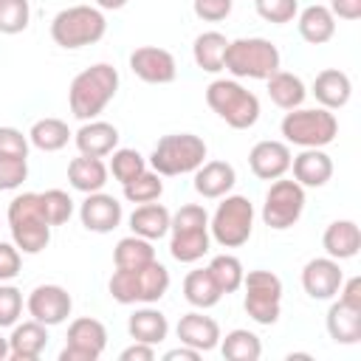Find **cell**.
<instances>
[{"label":"cell","mask_w":361,"mask_h":361,"mask_svg":"<svg viewBox=\"0 0 361 361\" xmlns=\"http://www.w3.org/2000/svg\"><path fill=\"white\" fill-rule=\"evenodd\" d=\"M254 8L265 23L285 25L299 14V0H254Z\"/></svg>","instance_id":"cell-42"},{"label":"cell","mask_w":361,"mask_h":361,"mask_svg":"<svg viewBox=\"0 0 361 361\" xmlns=\"http://www.w3.org/2000/svg\"><path fill=\"white\" fill-rule=\"evenodd\" d=\"M338 299L353 305V307H361V276H350L341 282L338 288Z\"/></svg>","instance_id":"cell-49"},{"label":"cell","mask_w":361,"mask_h":361,"mask_svg":"<svg viewBox=\"0 0 361 361\" xmlns=\"http://www.w3.org/2000/svg\"><path fill=\"white\" fill-rule=\"evenodd\" d=\"M127 333L133 341H144V344H161L169 333V322L158 307H138L130 319H127Z\"/></svg>","instance_id":"cell-30"},{"label":"cell","mask_w":361,"mask_h":361,"mask_svg":"<svg viewBox=\"0 0 361 361\" xmlns=\"http://www.w3.org/2000/svg\"><path fill=\"white\" fill-rule=\"evenodd\" d=\"M116 90H118V71L113 65L96 62L85 68L82 73L73 76L68 87V104H71L73 118L79 121L96 118L116 99Z\"/></svg>","instance_id":"cell-1"},{"label":"cell","mask_w":361,"mask_h":361,"mask_svg":"<svg viewBox=\"0 0 361 361\" xmlns=\"http://www.w3.org/2000/svg\"><path fill=\"white\" fill-rule=\"evenodd\" d=\"M231 6L234 0H192V8L195 14L203 20V23H220L231 14Z\"/></svg>","instance_id":"cell-46"},{"label":"cell","mask_w":361,"mask_h":361,"mask_svg":"<svg viewBox=\"0 0 361 361\" xmlns=\"http://www.w3.org/2000/svg\"><path fill=\"white\" fill-rule=\"evenodd\" d=\"M25 307H28V316L37 319L39 324L56 327V324H62L71 316L73 299H71V293L62 285H37L28 293Z\"/></svg>","instance_id":"cell-14"},{"label":"cell","mask_w":361,"mask_h":361,"mask_svg":"<svg viewBox=\"0 0 361 361\" xmlns=\"http://www.w3.org/2000/svg\"><path fill=\"white\" fill-rule=\"evenodd\" d=\"M206 141L195 133H169L164 135L152 155H149V166L152 172H158L161 178H175V175H186L195 172L203 161H206Z\"/></svg>","instance_id":"cell-6"},{"label":"cell","mask_w":361,"mask_h":361,"mask_svg":"<svg viewBox=\"0 0 361 361\" xmlns=\"http://www.w3.org/2000/svg\"><path fill=\"white\" fill-rule=\"evenodd\" d=\"M118 358L121 361H152L155 358V347L152 344H144V341H133L130 347L121 350Z\"/></svg>","instance_id":"cell-50"},{"label":"cell","mask_w":361,"mask_h":361,"mask_svg":"<svg viewBox=\"0 0 361 361\" xmlns=\"http://www.w3.org/2000/svg\"><path fill=\"white\" fill-rule=\"evenodd\" d=\"M220 353L228 361H257L262 355V341L257 333L245 327H234L226 336H220Z\"/></svg>","instance_id":"cell-34"},{"label":"cell","mask_w":361,"mask_h":361,"mask_svg":"<svg viewBox=\"0 0 361 361\" xmlns=\"http://www.w3.org/2000/svg\"><path fill=\"white\" fill-rule=\"evenodd\" d=\"M164 358H166V361H178V358H180V361H183V358H186V361H197V358H200V353H197L195 347L180 344V347H175V350H166V353H164Z\"/></svg>","instance_id":"cell-51"},{"label":"cell","mask_w":361,"mask_h":361,"mask_svg":"<svg viewBox=\"0 0 361 361\" xmlns=\"http://www.w3.org/2000/svg\"><path fill=\"white\" fill-rule=\"evenodd\" d=\"M302 212H305V186L288 178H276L265 192L262 223L274 231H285L299 223Z\"/></svg>","instance_id":"cell-12"},{"label":"cell","mask_w":361,"mask_h":361,"mask_svg":"<svg viewBox=\"0 0 361 361\" xmlns=\"http://www.w3.org/2000/svg\"><path fill=\"white\" fill-rule=\"evenodd\" d=\"M341 282H344V271L333 257H316L302 268V288L310 299H319V302L333 299Z\"/></svg>","instance_id":"cell-16"},{"label":"cell","mask_w":361,"mask_h":361,"mask_svg":"<svg viewBox=\"0 0 361 361\" xmlns=\"http://www.w3.org/2000/svg\"><path fill=\"white\" fill-rule=\"evenodd\" d=\"M96 3V8H102V11H116V8H124L127 6V0H93Z\"/></svg>","instance_id":"cell-52"},{"label":"cell","mask_w":361,"mask_h":361,"mask_svg":"<svg viewBox=\"0 0 361 361\" xmlns=\"http://www.w3.org/2000/svg\"><path fill=\"white\" fill-rule=\"evenodd\" d=\"M243 288H245V299H243L245 313L257 324H268V327L276 324L282 313V279L274 271L257 268L243 276Z\"/></svg>","instance_id":"cell-11"},{"label":"cell","mask_w":361,"mask_h":361,"mask_svg":"<svg viewBox=\"0 0 361 361\" xmlns=\"http://www.w3.org/2000/svg\"><path fill=\"white\" fill-rule=\"evenodd\" d=\"M290 147L285 141H274V138H265V141H257L248 152V166L251 172L259 178V180H276L282 178L288 169H290Z\"/></svg>","instance_id":"cell-17"},{"label":"cell","mask_w":361,"mask_h":361,"mask_svg":"<svg viewBox=\"0 0 361 361\" xmlns=\"http://www.w3.org/2000/svg\"><path fill=\"white\" fill-rule=\"evenodd\" d=\"M226 48H228V39L226 34L220 31H203L195 37V45H192V56H195V65L206 73H220L223 71V59H226Z\"/></svg>","instance_id":"cell-32"},{"label":"cell","mask_w":361,"mask_h":361,"mask_svg":"<svg viewBox=\"0 0 361 361\" xmlns=\"http://www.w3.org/2000/svg\"><path fill=\"white\" fill-rule=\"evenodd\" d=\"M206 268H209V274L217 282V288H220L223 296H228V293H234V290L243 288L245 271H243V262L234 254H217V257H212V262Z\"/></svg>","instance_id":"cell-37"},{"label":"cell","mask_w":361,"mask_h":361,"mask_svg":"<svg viewBox=\"0 0 361 361\" xmlns=\"http://www.w3.org/2000/svg\"><path fill=\"white\" fill-rule=\"evenodd\" d=\"M310 93L316 96L319 107L338 110V107H344V104L350 102V96H353V82H350V76H347L344 71H338V68H324V71L316 73Z\"/></svg>","instance_id":"cell-23"},{"label":"cell","mask_w":361,"mask_h":361,"mask_svg":"<svg viewBox=\"0 0 361 361\" xmlns=\"http://www.w3.org/2000/svg\"><path fill=\"white\" fill-rule=\"evenodd\" d=\"M327 8L338 20H358L361 17V0H330Z\"/></svg>","instance_id":"cell-48"},{"label":"cell","mask_w":361,"mask_h":361,"mask_svg":"<svg viewBox=\"0 0 361 361\" xmlns=\"http://www.w3.org/2000/svg\"><path fill=\"white\" fill-rule=\"evenodd\" d=\"M104 31H107V20L96 6H71L51 20V39L65 51H76L99 42Z\"/></svg>","instance_id":"cell-7"},{"label":"cell","mask_w":361,"mask_h":361,"mask_svg":"<svg viewBox=\"0 0 361 361\" xmlns=\"http://www.w3.org/2000/svg\"><path fill=\"white\" fill-rule=\"evenodd\" d=\"M206 104L234 130H248L259 118V99L237 79H214L206 87Z\"/></svg>","instance_id":"cell-8"},{"label":"cell","mask_w":361,"mask_h":361,"mask_svg":"<svg viewBox=\"0 0 361 361\" xmlns=\"http://www.w3.org/2000/svg\"><path fill=\"white\" fill-rule=\"evenodd\" d=\"M161 195H164V180H161L158 172H149V169H144L130 183H124V197L130 203H152Z\"/></svg>","instance_id":"cell-39"},{"label":"cell","mask_w":361,"mask_h":361,"mask_svg":"<svg viewBox=\"0 0 361 361\" xmlns=\"http://www.w3.org/2000/svg\"><path fill=\"white\" fill-rule=\"evenodd\" d=\"M155 259V248H152V240H144L138 234H130V237H121L113 248V262L116 268H141L147 262Z\"/></svg>","instance_id":"cell-36"},{"label":"cell","mask_w":361,"mask_h":361,"mask_svg":"<svg viewBox=\"0 0 361 361\" xmlns=\"http://www.w3.org/2000/svg\"><path fill=\"white\" fill-rule=\"evenodd\" d=\"M183 299L192 307H197V310L214 307L223 299V293H220L217 282L212 279L209 268H195V271L186 274V279H183Z\"/></svg>","instance_id":"cell-33"},{"label":"cell","mask_w":361,"mask_h":361,"mask_svg":"<svg viewBox=\"0 0 361 361\" xmlns=\"http://www.w3.org/2000/svg\"><path fill=\"white\" fill-rule=\"evenodd\" d=\"M25 178H28V158L0 155V192L20 189Z\"/></svg>","instance_id":"cell-43"},{"label":"cell","mask_w":361,"mask_h":361,"mask_svg":"<svg viewBox=\"0 0 361 361\" xmlns=\"http://www.w3.org/2000/svg\"><path fill=\"white\" fill-rule=\"evenodd\" d=\"M0 155L28 158V135H23L17 127H0Z\"/></svg>","instance_id":"cell-45"},{"label":"cell","mask_w":361,"mask_h":361,"mask_svg":"<svg viewBox=\"0 0 361 361\" xmlns=\"http://www.w3.org/2000/svg\"><path fill=\"white\" fill-rule=\"evenodd\" d=\"M107 290L118 305H152L169 290V271L158 259L141 268H116Z\"/></svg>","instance_id":"cell-2"},{"label":"cell","mask_w":361,"mask_h":361,"mask_svg":"<svg viewBox=\"0 0 361 361\" xmlns=\"http://www.w3.org/2000/svg\"><path fill=\"white\" fill-rule=\"evenodd\" d=\"M130 71L147 85H169L178 76L175 56L158 45H141L130 54Z\"/></svg>","instance_id":"cell-15"},{"label":"cell","mask_w":361,"mask_h":361,"mask_svg":"<svg viewBox=\"0 0 361 361\" xmlns=\"http://www.w3.org/2000/svg\"><path fill=\"white\" fill-rule=\"evenodd\" d=\"M327 333L336 344H358L361 341V307L347 302H333L327 310Z\"/></svg>","instance_id":"cell-28"},{"label":"cell","mask_w":361,"mask_h":361,"mask_svg":"<svg viewBox=\"0 0 361 361\" xmlns=\"http://www.w3.org/2000/svg\"><path fill=\"white\" fill-rule=\"evenodd\" d=\"M71 130H68V124L62 121V118H54V116H48V118H39V121H34L31 124V130H28V144H34L37 149H42V152H56V149H62L68 141H71Z\"/></svg>","instance_id":"cell-35"},{"label":"cell","mask_w":361,"mask_h":361,"mask_svg":"<svg viewBox=\"0 0 361 361\" xmlns=\"http://www.w3.org/2000/svg\"><path fill=\"white\" fill-rule=\"evenodd\" d=\"M296 28H299V37H302L305 42H310V45H324V42H330L333 34H336V17L330 14L327 6L313 3V6H307V8H302V11L296 14Z\"/></svg>","instance_id":"cell-26"},{"label":"cell","mask_w":361,"mask_h":361,"mask_svg":"<svg viewBox=\"0 0 361 361\" xmlns=\"http://www.w3.org/2000/svg\"><path fill=\"white\" fill-rule=\"evenodd\" d=\"M124 212H121V203L107 195V192H90L82 206H79V220L87 231H96V234H107L113 228H118Z\"/></svg>","instance_id":"cell-18"},{"label":"cell","mask_w":361,"mask_h":361,"mask_svg":"<svg viewBox=\"0 0 361 361\" xmlns=\"http://www.w3.org/2000/svg\"><path fill=\"white\" fill-rule=\"evenodd\" d=\"M237 183V172L228 161H203L195 169V192L206 200H217L228 195Z\"/></svg>","instance_id":"cell-22"},{"label":"cell","mask_w":361,"mask_h":361,"mask_svg":"<svg viewBox=\"0 0 361 361\" xmlns=\"http://www.w3.org/2000/svg\"><path fill=\"white\" fill-rule=\"evenodd\" d=\"M6 358H8V338L0 336V361H6Z\"/></svg>","instance_id":"cell-53"},{"label":"cell","mask_w":361,"mask_h":361,"mask_svg":"<svg viewBox=\"0 0 361 361\" xmlns=\"http://www.w3.org/2000/svg\"><path fill=\"white\" fill-rule=\"evenodd\" d=\"M14 245L23 254H39L51 243V223L42 214L39 192H23L8 203L6 212Z\"/></svg>","instance_id":"cell-4"},{"label":"cell","mask_w":361,"mask_h":361,"mask_svg":"<svg viewBox=\"0 0 361 361\" xmlns=\"http://www.w3.org/2000/svg\"><path fill=\"white\" fill-rule=\"evenodd\" d=\"M23 251L14 243H0V282H11L20 274Z\"/></svg>","instance_id":"cell-47"},{"label":"cell","mask_w":361,"mask_h":361,"mask_svg":"<svg viewBox=\"0 0 361 361\" xmlns=\"http://www.w3.org/2000/svg\"><path fill=\"white\" fill-rule=\"evenodd\" d=\"M290 169H293V180L299 186H310V189H319L333 178V161L319 147H307L299 155H293Z\"/></svg>","instance_id":"cell-21"},{"label":"cell","mask_w":361,"mask_h":361,"mask_svg":"<svg viewBox=\"0 0 361 361\" xmlns=\"http://www.w3.org/2000/svg\"><path fill=\"white\" fill-rule=\"evenodd\" d=\"M265 82H268V96H271V102L279 110H296V107H302V102L307 96V87H305V82L296 73L276 71Z\"/></svg>","instance_id":"cell-31"},{"label":"cell","mask_w":361,"mask_h":361,"mask_svg":"<svg viewBox=\"0 0 361 361\" xmlns=\"http://www.w3.org/2000/svg\"><path fill=\"white\" fill-rule=\"evenodd\" d=\"M254 231V203L245 195H223L209 217V234L223 248H240Z\"/></svg>","instance_id":"cell-10"},{"label":"cell","mask_w":361,"mask_h":361,"mask_svg":"<svg viewBox=\"0 0 361 361\" xmlns=\"http://www.w3.org/2000/svg\"><path fill=\"white\" fill-rule=\"evenodd\" d=\"M73 144H76L79 155L104 158L118 147V130L110 121L90 118V121H82V127L73 133Z\"/></svg>","instance_id":"cell-20"},{"label":"cell","mask_w":361,"mask_h":361,"mask_svg":"<svg viewBox=\"0 0 361 361\" xmlns=\"http://www.w3.org/2000/svg\"><path fill=\"white\" fill-rule=\"evenodd\" d=\"M31 6L28 0H0V34H20L28 28Z\"/></svg>","instance_id":"cell-41"},{"label":"cell","mask_w":361,"mask_h":361,"mask_svg":"<svg viewBox=\"0 0 361 361\" xmlns=\"http://www.w3.org/2000/svg\"><path fill=\"white\" fill-rule=\"evenodd\" d=\"M39 203H42V214L51 226H62L71 220L73 214V197L62 189H45L39 192Z\"/></svg>","instance_id":"cell-40"},{"label":"cell","mask_w":361,"mask_h":361,"mask_svg":"<svg viewBox=\"0 0 361 361\" xmlns=\"http://www.w3.org/2000/svg\"><path fill=\"white\" fill-rule=\"evenodd\" d=\"M113 158H110V172H113V178L124 186V183H130L133 178H138L144 169H147V158L138 152V149H130V147H116L113 152H110Z\"/></svg>","instance_id":"cell-38"},{"label":"cell","mask_w":361,"mask_h":361,"mask_svg":"<svg viewBox=\"0 0 361 361\" xmlns=\"http://www.w3.org/2000/svg\"><path fill=\"white\" fill-rule=\"evenodd\" d=\"M65 347L59 353V361H96L107 347V330L99 319L82 316L73 319L65 336Z\"/></svg>","instance_id":"cell-13"},{"label":"cell","mask_w":361,"mask_h":361,"mask_svg":"<svg viewBox=\"0 0 361 361\" xmlns=\"http://www.w3.org/2000/svg\"><path fill=\"white\" fill-rule=\"evenodd\" d=\"M23 313V290L0 282V327H14Z\"/></svg>","instance_id":"cell-44"},{"label":"cell","mask_w":361,"mask_h":361,"mask_svg":"<svg viewBox=\"0 0 361 361\" xmlns=\"http://www.w3.org/2000/svg\"><path fill=\"white\" fill-rule=\"evenodd\" d=\"M322 245L327 251V257L333 259H353L361 248V228L355 220H333L324 234H322Z\"/></svg>","instance_id":"cell-25"},{"label":"cell","mask_w":361,"mask_h":361,"mask_svg":"<svg viewBox=\"0 0 361 361\" xmlns=\"http://www.w3.org/2000/svg\"><path fill=\"white\" fill-rule=\"evenodd\" d=\"M178 341L186 344V347H195L197 353H209L220 344V324L212 319V316H203L200 310H192V313H183L178 319Z\"/></svg>","instance_id":"cell-19"},{"label":"cell","mask_w":361,"mask_h":361,"mask_svg":"<svg viewBox=\"0 0 361 361\" xmlns=\"http://www.w3.org/2000/svg\"><path fill=\"white\" fill-rule=\"evenodd\" d=\"M279 130L285 135V144H296L302 149H307V147L324 149L327 144L336 141L338 121H336L333 110H327V107H296V110L285 113Z\"/></svg>","instance_id":"cell-9"},{"label":"cell","mask_w":361,"mask_h":361,"mask_svg":"<svg viewBox=\"0 0 361 361\" xmlns=\"http://www.w3.org/2000/svg\"><path fill=\"white\" fill-rule=\"evenodd\" d=\"M48 344V327L37 319H28L23 324H14L8 336V358L14 361H37Z\"/></svg>","instance_id":"cell-24"},{"label":"cell","mask_w":361,"mask_h":361,"mask_svg":"<svg viewBox=\"0 0 361 361\" xmlns=\"http://www.w3.org/2000/svg\"><path fill=\"white\" fill-rule=\"evenodd\" d=\"M209 214L200 203L180 206L169 220V254L178 262H197L209 254Z\"/></svg>","instance_id":"cell-3"},{"label":"cell","mask_w":361,"mask_h":361,"mask_svg":"<svg viewBox=\"0 0 361 361\" xmlns=\"http://www.w3.org/2000/svg\"><path fill=\"white\" fill-rule=\"evenodd\" d=\"M107 175H110L107 164L102 158H93V155H79V158H73L68 164V180H71V186L76 192H85V195L102 192L104 183H107Z\"/></svg>","instance_id":"cell-29"},{"label":"cell","mask_w":361,"mask_h":361,"mask_svg":"<svg viewBox=\"0 0 361 361\" xmlns=\"http://www.w3.org/2000/svg\"><path fill=\"white\" fill-rule=\"evenodd\" d=\"M169 209L161 206V203H138L130 214V231L144 237V240H161L169 234Z\"/></svg>","instance_id":"cell-27"},{"label":"cell","mask_w":361,"mask_h":361,"mask_svg":"<svg viewBox=\"0 0 361 361\" xmlns=\"http://www.w3.org/2000/svg\"><path fill=\"white\" fill-rule=\"evenodd\" d=\"M279 48L271 39L262 37H240L228 39L223 68L234 79H268L271 73L279 71Z\"/></svg>","instance_id":"cell-5"}]
</instances>
